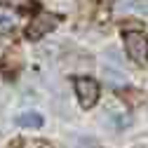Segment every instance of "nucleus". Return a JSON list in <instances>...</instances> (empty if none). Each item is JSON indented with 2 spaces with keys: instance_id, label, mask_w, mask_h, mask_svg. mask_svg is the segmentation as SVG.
<instances>
[{
  "instance_id": "0eeeda50",
  "label": "nucleus",
  "mask_w": 148,
  "mask_h": 148,
  "mask_svg": "<svg viewBox=\"0 0 148 148\" xmlns=\"http://www.w3.org/2000/svg\"><path fill=\"white\" fill-rule=\"evenodd\" d=\"M106 59L113 64L115 68H120V66H122V57H120V52H118L115 47H108V49H106Z\"/></svg>"
},
{
  "instance_id": "1a4fd4ad",
  "label": "nucleus",
  "mask_w": 148,
  "mask_h": 148,
  "mask_svg": "<svg viewBox=\"0 0 148 148\" xmlns=\"http://www.w3.org/2000/svg\"><path fill=\"white\" fill-rule=\"evenodd\" d=\"M110 118L115 120V127H118V129H122V127H127L129 122H132V120H129V115H118V113H110Z\"/></svg>"
},
{
  "instance_id": "7ed1b4c3",
  "label": "nucleus",
  "mask_w": 148,
  "mask_h": 148,
  "mask_svg": "<svg viewBox=\"0 0 148 148\" xmlns=\"http://www.w3.org/2000/svg\"><path fill=\"white\" fill-rule=\"evenodd\" d=\"M125 49H127V54H129L136 64H143L146 52H148V42H146V38H143V33H141V31H136V33H125Z\"/></svg>"
},
{
  "instance_id": "39448f33",
  "label": "nucleus",
  "mask_w": 148,
  "mask_h": 148,
  "mask_svg": "<svg viewBox=\"0 0 148 148\" xmlns=\"http://www.w3.org/2000/svg\"><path fill=\"white\" fill-rule=\"evenodd\" d=\"M103 78H106L108 85H113V87H122V85H127V75H125L120 68H113V66H108V68L103 71Z\"/></svg>"
},
{
  "instance_id": "6e6552de",
  "label": "nucleus",
  "mask_w": 148,
  "mask_h": 148,
  "mask_svg": "<svg viewBox=\"0 0 148 148\" xmlns=\"http://www.w3.org/2000/svg\"><path fill=\"white\" fill-rule=\"evenodd\" d=\"M122 97H125V99H127L129 103H132V106H136V103H141V99H143V97H141V92H136V89H129L127 94H122Z\"/></svg>"
},
{
  "instance_id": "f03ea898",
  "label": "nucleus",
  "mask_w": 148,
  "mask_h": 148,
  "mask_svg": "<svg viewBox=\"0 0 148 148\" xmlns=\"http://www.w3.org/2000/svg\"><path fill=\"white\" fill-rule=\"evenodd\" d=\"M73 85H75V94H78L82 108H92L97 103V99H99V85H97V80H92V78H75Z\"/></svg>"
},
{
  "instance_id": "423d86ee",
  "label": "nucleus",
  "mask_w": 148,
  "mask_h": 148,
  "mask_svg": "<svg viewBox=\"0 0 148 148\" xmlns=\"http://www.w3.org/2000/svg\"><path fill=\"white\" fill-rule=\"evenodd\" d=\"M16 122H19L21 127L38 129V127H42V115H40V113H21L19 118H16Z\"/></svg>"
},
{
  "instance_id": "20e7f679",
  "label": "nucleus",
  "mask_w": 148,
  "mask_h": 148,
  "mask_svg": "<svg viewBox=\"0 0 148 148\" xmlns=\"http://www.w3.org/2000/svg\"><path fill=\"white\" fill-rule=\"evenodd\" d=\"M14 26H16V12H12L10 7H0V35L12 33Z\"/></svg>"
},
{
  "instance_id": "f257e3e1",
  "label": "nucleus",
  "mask_w": 148,
  "mask_h": 148,
  "mask_svg": "<svg viewBox=\"0 0 148 148\" xmlns=\"http://www.w3.org/2000/svg\"><path fill=\"white\" fill-rule=\"evenodd\" d=\"M57 24H59V19H57L54 14H49V12L35 14L33 19H31V24H28V28H26L28 40H40V38H45L49 31L57 28Z\"/></svg>"
}]
</instances>
